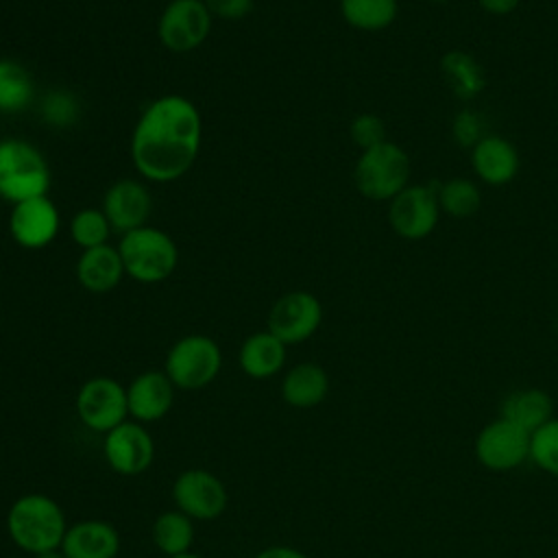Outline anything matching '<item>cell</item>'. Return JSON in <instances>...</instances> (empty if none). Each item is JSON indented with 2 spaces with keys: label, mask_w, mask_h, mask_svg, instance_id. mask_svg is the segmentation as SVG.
Segmentation results:
<instances>
[{
  "label": "cell",
  "mask_w": 558,
  "mask_h": 558,
  "mask_svg": "<svg viewBox=\"0 0 558 558\" xmlns=\"http://www.w3.org/2000/svg\"><path fill=\"white\" fill-rule=\"evenodd\" d=\"M203 120L196 105L181 94H166L146 105L131 133L135 170L155 183L183 177L196 161Z\"/></svg>",
  "instance_id": "6da1fadb"
},
{
  "label": "cell",
  "mask_w": 558,
  "mask_h": 558,
  "mask_svg": "<svg viewBox=\"0 0 558 558\" xmlns=\"http://www.w3.org/2000/svg\"><path fill=\"white\" fill-rule=\"evenodd\" d=\"M7 532L20 549L37 556L61 547L68 521L63 508L52 497L26 493L9 506Z\"/></svg>",
  "instance_id": "7a4b0ae2"
},
{
  "label": "cell",
  "mask_w": 558,
  "mask_h": 558,
  "mask_svg": "<svg viewBox=\"0 0 558 558\" xmlns=\"http://www.w3.org/2000/svg\"><path fill=\"white\" fill-rule=\"evenodd\" d=\"M50 168L41 150L20 137L0 142V198L15 205L35 196H46Z\"/></svg>",
  "instance_id": "3957f363"
},
{
  "label": "cell",
  "mask_w": 558,
  "mask_h": 558,
  "mask_svg": "<svg viewBox=\"0 0 558 558\" xmlns=\"http://www.w3.org/2000/svg\"><path fill=\"white\" fill-rule=\"evenodd\" d=\"M118 251L124 272L140 283H159L168 279L179 264V248L174 240L150 225L122 233Z\"/></svg>",
  "instance_id": "277c9868"
},
{
  "label": "cell",
  "mask_w": 558,
  "mask_h": 558,
  "mask_svg": "<svg viewBox=\"0 0 558 558\" xmlns=\"http://www.w3.org/2000/svg\"><path fill=\"white\" fill-rule=\"evenodd\" d=\"M353 181L364 198L390 203L410 185V157L399 144L386 140L360 153L353 168Z\"/></svg>",
  "instance_id": "5b68a950"
},
{
  "label": "cell",
  "mask_w": 558,
  "mask_h": 558,
  "mask_svg": "<svg viewBox=\"0 0 558 558\" xmlns=\"http://www.w3.org/2000/svg\"><path fill=\"white\" fill-rule=\"evenodd\" d=\"M222 366V351L218 342L203 333L179 338L166 355L163 373L181 390H201L209 386Z\"/></svg>",
  "instance_id": "8992f818"
},
{
  "label": "cell",
  "mask_w": 558,
  "mask_h": 558,
  "mask_svg": "<svg viewBox=\"0 0 558 558\" xmlns=\"http://www.w3.org/2000/svg\"><path fill=\"white\" fill-rule=\"evenodd\" d=\"M76 414L85 427L107 434L129 418L126 388L105 375L87 379L76 392Z\"/></svg>",
  "instance_id": "52a82bcc"
},
{
  "label": "cell",
  "mask_w": 558,
  "mask_h": 558,
  "mask_svg": "<svg viewBox=\"0 0 558 558\" xmlns=\"http://www.w3.org/2000/svg\"><path fill=\"white\" fill-rule=\"evenodd\" d=\"M440 214L436 185H408L390 201L388 222L399 238L416 242L432 235Z\"/></svg>",
  "instance_id": "ba28073f"
},
{
  "label": "cell",
  "mask_w": 558,
  "mask_h": 558,
  "mask_svg": "<svg viewBox=\"0 0 558 558\" xmlns=\"http://www.w3.org/2000/svg\"><path fill=\"white\" fill-rule=\"evenodd\" d=\"M172 501L192 521H211L225 512L229 495L222 480L211 471L185 469L172 482Z\"/></svg>",
  "instance_id": "9c48e42d"
},
{
  "label": "cell",
  "mask_w": 558,
  "mask_h": 558,
  "mask_svg": "<svg viewBox=\"0 0 558 558\" xmlns=\"http://www.w3.org/2000/svg\"><path fill=\"white\" fill-rule=\"evenodd\" d=\"M211 20L203 0H172L159 15L157 37L172 52H190L207 39Z\"/></svg>",
  "instance_id": "30bf717a"
},
{
  "label": "cell",
  "mask_w": 558,
  "mask_h": 558,
  "mask_svg": "<svg viewBox=\"0 0 558 558\" xmlns=\"http://www.w3.org/2000/svg\"><path fill=\"white\" fill-rule=\"evenodd\" d=\"M102 456L113 473L135 477L150 469L155 460V442L144 423L126 418L105 434Z\"/></svg>",
  "instance_id": "8fae6325"
},
{
  "label": "cell",
  "mask_w": 558,
  "mask_h": 558,
  "mask_svg": "<svg viewBox=\"0 0 558 558\" xmlns=\"http://www.w3.org/2000/svg\"><path fill=\"white\" fill-rule=\"evenodd\" d=\"M475 458L488 471H512L530 458V434L499 416L477 432Z\"/></svg>",
  "instance_id": "7c38bea8"
},
{
  "label": "cell",
  "mask_w": 558,
  "mask_h": 558,
  "mask_svg": "<svg viewBox=\"0 0 558 558\" xmlns=\"http://www.w3.org/2000/svg\"><path fill=\"white\" fill-rule=\"evenodd\" d=\"M323 323L320 301L305 290L286 292L275 301L268 314V331L283 344H299L312 338Z\"/></svg>",
  "instance_id": "4fadbf2b"
},
{
  "label": "cell",
  "mask_w": 558,
  "mask_h": 558,
  "mask_svg": "<svg viewBox=\"0 0 558 558\" xmlns=\"http://www.w3.org/2000/svg\"><path fill=\"white\" fill-rule=\"evenodd\" d=\"M59 229L61 216L48 194L11 205L9 233L17 246L28 251L44 248L59 235Z\"/></svg>",
  "instance_id": "5bb4252c"
},
{
  "label": "cell",
  "mask_w": 558,
  "mask_h": 558,
  "mask_svg": "<svg viewBox=\"0 0 558 558\" xmlns=\"http://www.w3.org/2000/svg\"><path fill=\"white\" fill-rule=\"evenodd\" d=\"M153 209L150 192L135 179H120L105 192L102 211L113 231L126 233L146 225Z\"/></svg>",
  "instance_id": "9a60e30c"
},
{
  "label": "cell",
  "mask_w": 558,
  "mask_h": 558,
  "mask_svg": "<svg viewBox=\"0 0 558 558\" xmlns=\"http://www.w3.org/2000/svg\"><path fill=\"white\" fill-rule=\"evenodd\" d=\"M174 401V384L163 371H144L126 386L129 418L155 423L163 418Z\"/></svg>",
  "instance_id": "2e32d148"
},
{
  "label": "cell",
  "mask_w": 558,
  "mask_h": 558,
  "mask_svg": "<svg viewBox=\"0 0 558 558\" xmlns=\"http://www.w3.org/2000/svg\"><path fill=\"white\" fill-rule=\"evenodd\" d=\"M471 163L480 181L490 187H501L519 174L521 159L510 140L488 133L471 148Z\"/></svg>",
  "instance_id": "e0dca14e"
},
{
  "label": "cell",
  "mask_w": 558,
  "mask_h": 558,
  "mask_svg": "<svg viewBox=\"0 0 558 558\" xmlns=\"http://www.w3.org/2000/svg\"><path fill=\"white\" fill-rule=\"evenodd\" d=\"M59 549L65 558H116L120 551V534L109 521L85 519L68 525Z\"/></svg>",
  "instance_id": "ac0fdd59"
},
{
  "label": "cell",
  "mask_w": 558,
  "mask_h": 558,
  "mask_svg": "<svg viewBox=\"0 0 558 558\" xmlns=\"http://www.w3.org/2000/svg\"><path fill=\"white\" fill-rule=\"evenodd\" d=\"M124 264L118 246L102 244L94 248H85L76 262V279L78 283L94 294L111 292L124 277Z\"/></svg>",
  "instance_id": "d6986e66"
},
{
  "label": "cell",
  "mask_w": 558,
  "mask_h": 558,
  "mask_svg": "<svg viewBox=\"0 0 558 558\" xmlns=\"http://www.w3.org/2000/svg\"><path fill=\"white\" fill-rule=\"evenodd\" d=\"M329 375L316 362H299L281 379V399L296 410H310L325 401Z\"/></svg>",
  "instance_id": "ffe728a7"
},
{
  "label": "cell",
  "mask_w": 558,
  "mask_h": 558,
  "mask_svg": "<svg viewBox=\"0 0 558 558\" xmlns=\"http://www.w3.org/2000/svg\"><path fill=\"white\" fill-rule=\"evenodd\" d=\"M286 347L275 333L255 331L244 338L238 360L244 375L251 379H268L277 375L286 364Z\"/></svg>",
  "instance_id": "44dd1931"
},
{
  "label": "cell",
  "mask_w": 558,
  "mask_h": 558,
  "mask_svg": "<svg viewBox=\"0 0 558 558\" xmlns=\"http://www.w3.org/2000/svg\"><path fill=\"white\" fill-rule=\"evenodd\" d=\"M499 416L532 434L554 418V399L541 388H521L501 401Z\"/></svg>",
  "instance_id": "7402d4cb"
},
{
  "label": "cell",
  "mask_w": 558,
  "mask_h": 558,
  "mask_svg": "<svg viewBox=\"0 0 558 558\" xmlns=\"http://www.w3.org/2000/svg\"><path fill=\"white\" fill-rule=\"evenodd\" d=\"M440 74L449 92L460 100H471L486 89L484 68L466 50L445 52L440 59Z\"/></svg>",
  "instance_id": "603a6c76"
},
{
  "label": "cell",
  "mask_w": 558,
  "mask_h": 558,
  "mask_svg": "<svg viewBox=\"0 0 558 558\" xmlns=\"http://www.w3.org/2000/svg\"><path fill=\"white\" fill-rule=\"evenodd\" d=\"M35 102V81L15 59H0V113H22Z\"/></svg>",
  "instance_id": "cb8c5ba5"
},
{
  "label": "cell",
  "mask_w": 558,
  "mask_h": 558,
  "mask_svg": "<svg viewBox=\"0 0 558 558\" xmlns=\"http://www.w3.org/2000/svg\"><path fill=\"white\" fill-rule=\"evenodd\" d=\"M153 543L155 547L166 556H177L183 551L192 549L194 543V523L187 514H183L181 510H163L161 514H157V519L153 521V530H150Z\"/></svg>",
  "instance_id": "d4e9b609"
},
{
  "label": "cell",
  "mask_w": 558,
  "mask_h": 558,
  "mask_svg": "<svg viewBox=\"0 0 558 558\" xmlns=\"http://www.w3.org/2000/svg\"><path fill=\"white\" fill-rule=\"evenodd\" d=\"M342 20L357 31L377 33L399 15V0H340Z\"/></svg>",
  "instance_id": "484cf974"
},
{
  "label": "cell",
  "mask_w": 558,
  "mask_h": 558,
  "mask_svg": "<svg viewBox=\"0 0 558 558\" xmlns=\"http://www.w3.org/2000/svg\"><path fill=\"white\" fill-rule=\"evenodd\" d=\"M436 196L440 211L458 220L471 218L482 205L480 187L466 177H453L442 181L440 185H436Z\"/></svg>",
  "instance_id": "4316f807"
},
{
  "label": "cell",
  "mask_w": 558,
  "mask_h": 558,
  "mask_svg": "<svg viewBox=\"0 0 558 558\" xmlns=\"http://www.w3.org/2000/svg\"><path fill=\"white\" fill-rule=\"evenodd\" d=\"M41 120L52 129H70L81 118V100L65 87L48 89L39 102Z\"/></svg>",
  "instance_id": "83f0119b"
},
{
  "label": "cell",
  "mask_w": 558,
  "mask_h": 558,
  "mask_svg": "<svg viewBox=\"0 0 558 558\" xmlns=\"http://www.w3.org/2000/svg\"><path fill=\"white\" fill-rule=\"evenodd\" d=\"M111 231L113 229H111V225H109V220H107L102 209L87 207V209L76 211L72 216V220H70V238L83 251L107 244Z\"/></svg>",
  "instance_id": "f1b7e54d"
},
{
  "label": "cell",
  "mask_w": 558,
  "mask_h": 558,
  "mask_svg": "<svg viewBox=\"0 0 558 558\" xmlns=\"http://www.w3.org/2000/svg\"><path fill=\"white\" fill-rule=\"evenodd\" d=\"M530 460L547 475L558 477V416L530 434Z\"/></svg>",
  "instance_id": "f546056e"
},
{
  "label": "cell",
  "mask_w": 558,
  "mask_h": 558,
  "mask_svg": "<svg viewBox=\"0 0 558 558\" xmlns=\"http://www.w3.org/2000/svg\"><path fill=\"white\" fill-rule=\"evenodd\" d=\"M349 135H351V142L360 148V150H366V148H373L381 142H386V122L377 116V113H360L351 120L349 124Z\"/></svg>",
  "instance_id": "4dcf8cb0"
},
{
  "label": "cell",
  "mask_w": 558,
  "mask_h": 558,
  "mask_svg": "<svg viewBox=\"0 0 558 558\" xmlns=\"http://www.w3.org/2000/svg\"><path fill=\"white\" fill-rule=\"evenodd\" d=\"M451 135L462 148H473L484 137V120L477 111L462 109L451 122Z\"/></svg>",
  "instance_id": "1f68e13d"
},
{
  "label": "cell",
  "mask_w": 558,
  "mask_h": 558,
  "mask_svg": "<svg viewBox=\"0 0 558 558\" xmlns=\"http://www.w3.org/2000/svg\"><path fill=\"white\" fill-rule=\"evenodd\" d=\"M211 17L220 20H240L251 13L253 0H203Z\"/></svg>",
  "instance_id": "d6a6232c"
},
{
  "label": "cell",
  "mask_w": 558,
  "mask_h": 558,
  "mask_svg": "<svg viewBox=\"0 0 558 558\" xmlns=\"http://www.w3.org/2000/svg\"><path fill=\"white\" fill-rule=\"evenodd\" d=\"M477 4L490 15H510L521 0H477Z\"/></svg>",
  "instance_id": "836d02e7"
},
{
  "label": "cell",
  "mask_w": 558,
  "mask_h": 558,
  "mask_svg": "<svg viewBox=\"0 0 558 558\" xmlns=\"http://www.w3.org/2000/svg\"><path fill=\"white\" fill-rule=\"evenodd\" d=\"M253 558H307L303 551L288 547V545H272L262 551H257Z\"/></svg>",
  "instance_id": "e575fe53"
},
{
  "label": "cell",
  "mask_w": 558,
  "mask_h": 558,
  "mask_svg": "<svg viewBox=\"0 0 558 558\" xmlns=\"http://www.w3.org/2000/svg\"><path fill=\"white\" fill-rule=\"evenodd\" d=\"M33 558H65V554L61 549H52V551H44V554H37Z\"/></svg>",
  "instance_id": "d590c367"
},
{
  "label": "cell",
  "mask_w": 558,
  "mask_h": 558,
  "mask_svg": "<svg viewBox=\"0 0 558 558\" xmlns=\"http://www.w3.org/2000/svg\"><path fill=\"white\" fill-rule=\"evenodd\" d=\"M170 558H203V556H198L190 549V551H183V554H177V556H170Z\"/></svg>",
  "instance_id": "8d00e7d4"
},
{
  "label": "cell",
  "mask_w": 558,
  "mask_h": 558,
  "mask_svg": "<svg viewBox=\"0 0 558 558\" xmlns=\"http://www.w3.org/2000/svg\"><path fill=\"white\" fill-rule=\"evenodd\" d=\"M432 2H447V0H432Z\"/></svg>",
  "instance_id": "74e56055"
}]
</instances>
